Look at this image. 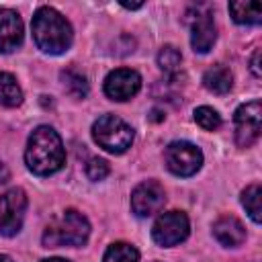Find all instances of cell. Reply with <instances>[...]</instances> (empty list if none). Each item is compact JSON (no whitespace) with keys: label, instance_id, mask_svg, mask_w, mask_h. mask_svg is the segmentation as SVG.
<instances>
[{"label":"cell","instance_id":"obj_27","mask_svg":"<svg viewBox=\"0 0 262 262\" xmlns=\"http://www.w3.org/2000/svg\"><path fill=\"white\" fill-rule=\"evenodd\" d=\"M0 262H12V258L6 256V254H0Z\"/></svg>","mask_w":262,"mask_h":262},{"label":"cell","instance_id":"obj_6","mask_svg":"<svg viewBox=\"0 0 262 262\" xmlns=\"http://www.w3.org/2000/svg\"><path fill=\"white\" fill-rule=\"evenodd\" d=\"M27 211V194L23 188H10L0 196V233L16 235L23 227Z\"/></svg>","mask_w":262,"mask_h":262},{"label":"cell","instance_id":"obj_15","mask_svg":"<svg viewBox=\"0 0 262 262\" xmlns=\"http://www.w3.org/2000/svg\"><path fill=\"white\" fill-rule=\"evenodd\" d=\"M229 12L239 25H256L262 18L260 2H229Z\"/></svg>","mask_w":262,"mask_h":262},{"label":"cell","instance_id":"obj_25","mask_svg":"<svg viewBox=\"0 0 262 262\" xmlns=\"http://www.w3.org/2000/svg\"><path fill=\"white\" fill-rule=\"evenodd\" d=\"M121 6H125V8H129V10H135V8H141L143 4H141V2H121Z\"/></svg>","mask_w":262,"mask_h":262},{"label":"cell","instance_id":"obj_20","mask_svg":"<svg viewBox=\"0 0 262 262\" xmlns=\"http://www.w3.org/2000/svg\"><path fill=\"white\" fill-rule=\"evenodd\" d=\"M180 61H182V55L174 45H164L158 53V66L166 74H176L180 68Z\"/></svg>","mask_w":262,"mask_h":262},{"label":"cell","instance_id":"obj_11","mask_svg":"<svg viewBox=\"0 0 262 262\" xmlns=\"http://www.w3.org/2000/svg\"><path fill=\"white\" fill-rule=\"evenodd\" d=\"M23 41V20L10 8H0V53L14 51Z\"/></svg>","mask_w":262,"mask_h":262},{"label":"cell","instance_id":"obj_9","mask_svg":"<svg viewBox=\"0 0 262 262\" xmlns=\"http://www.w3.org/2000/svg\"><path fill=\"white\" fill-rule=\"evenodd\" d=\"M166 203V192L156 180H145L137 184L131 192V209L139 217H147L158 213Z\"/></svg>","mask_w":262,"mask_h":262},{"label":"cell","instance_id":"obj_10","mask_svg":"<svg viewBox=\"0 0 262 262\" xmlns=\"http://www.w3.org/2000/svg\"><path fill=\"white\" fill-rule=\"evenodd\" d=\"M141 88V76L135 70L119 68L113 70L104 80V94L113 100H129Z\"/></svg>","mask_w":262,"mask_h":262},{"label":"cell","instance_id":"obj_1","mask_svg":"<svg viewBox=\"0 0 262 262\" xmlns=\"http://www.w3.org/2000/svg\"><path fill=\"white\" fill-rule=\"evenodd\" d=\"M25 162L29 170L35 172L37 176H49L57 172L66 162L63 143L57 131L51 129L49 125L37 127L29 137L25 149Z\"/></svg>","mask_w":262,"mask_h":262},{"label":"cell","instance_id":"obj_24","mask_svg":"<svg viewBox=\"0 0 262 262\" xmlns=\"http://www.w3.org/2000/svg\"><path fill=\"white\" fill-rule=\"evenodd\" d=\"M8 178H10V172H8V168H6V166L0 162V184H4Z\"/></svg>","mask_w":262,"mask_h":262},{"label":"cell","instance_id":"obj_4","mask_svg":"<svg viewBox=\"0 0 262 262\" xmlns=\"http://www.w3.org/2000/svg\"><path fill=\"white\" fill-rule=\"evenodd\" d=\"M92 137L102 149L123 154L133 141V129L115 115H102L92 125Z\"/></svg>","mask_w":262,"mask_h":262},{"label":"cell","instance_id":"obj_26","mask_svg":"<svg viewBox=\"0 0 262 262\" xmlns=\"http://www.w3.org/2000/svg\"><path fill=\"white\" fill-rule=\"evenodd\" d=\"M41 262H70V260H66V258H45Z\"/></svg>","mask_w":262,"mask_h":262},{"label":"cell","instance_id":"obj_8","mask_svg":"<svg viewBox=\"0 0 262 262\" xmlns=\"http://www.w3.org/2000/svg\"><path fill=\"white\" fill-rule=\"evenodd\" d=\"M262 129V106L260 100L242 104L235 111V143L239 147H250Z\"/></svg>","mask_w":262,"mask_h":262},{"label":"cell","instance_id":"obj_7","mask_svg":"<svg viewBox=\"0 0 262 262\" xmlns=\"http://www.w3.org/2000/svg\"><path fill=\"white\" fill-rule=\"evenodd\" d=\"M188 229H190L188 217L182 211H168V213L160 215L158 221L154 223L151 237L158 246L170 248V246L184 242L188 235Z\"/></svg>","mask_w":262,"mask_h":262},{"label":"cell","instance_id":"obj_17","mask_svg":"<svg viewBox=\"0 0 262 262\" xmlns=\"http://www.w3.org/2000/svg\"><path fill=\"white\" fill-rule=\"evenodd\" d=\"M61 82H63V88L70 96L74 98H84L88 94V82H86V76L80 74L78 70L74 68H68L61 72Z\"/></svg>","mask_w":262,"mask_h":262},{"label":"cell","instance_id":"obj_12","mask_svg":"<svg viewBox=\"0 0 262 262\" xmlns=\"http://www.w3.org/2000/svg\"><path fill=\"white\" fill-rule=\"evenodd\" d=\"M213 235L221 246L235 248L246 242V227L233 215H223L213 223Z\"/></svg>","mask_w":262,"mask_h":262},{"label":"cell","instance_id":"obj_22","mask_svg":"<svg viewBox=\"0 0 262 262\" xmlns=\"http://www.w3.org/2000/svg\"><path fill=\"white\" fill-rule=\"evenodd\" d=\"M108 172H111L108 162H104L102 158H92V160L86 164V176H88L90 180H102V178L108 176Z\"/></svg>","mask_w":262,"mask_h":262},{"label":"cell","instance_id":"obj_2","mask_svg":"<svg viewBox=\"0 0 262 262\" xmlns=\"http://www.w3.org/2000/svg\"><path fill=\"white\" fill-rule=\"evenodd\" d=\"M33 37L41 51L59 55L72 45V27L55 8L41 6L33 16Z\"/></svg>","mask_w":262,"mask_h":262},{"label":"cell","instance_id":"obj_18","mask_svg":"<svg viewBox=\"0 0 262 262\" xmlns=\"http://www.w3.org/2000/svg\"><path fill=\"white\" fill-rule=\"evenodd\" d=\"M260 199H262V188L260 184H250L244 192H242V205L246 207L248 215L252 217L254 223H260V213H262V207H260Z\"/></svg>","mask_w":262,"mask_h":262},{"label":"cell","instance_id":"obj_16","mask_svg":"<svg viewBox=\"0 0 262 262\" xmlns=\"http://www.w3.org/2000/svg\"><path fill=\"white\" fill-rule=\"evenodd\" d=\"M23 102V90L12 74L0 72V104L18 106Z\"/></svg>","mask_w":262,"mask_h":262},{"label":"cell","instance_id":"obj_19","mask_svg":"<svg viewBox=\"0 0 262 262\" xmlns=\"http://www.w3.org/2000/svg\"><path fill=\"white\" fill-rule=\"evenodd\" d=\"M102 262H139V252L131 244L117 242L104 252Z\"/></svg>","mask_w":262,"mask_h":262},{"label":"cell","instance_id":"obj_3","mask_svg":"<svg viewBox=\"0 0 262 262\" xmlns=\"http://www.w3.org/2000/svg\"><path fill=\"white\" fill-rule=\"evenodd\" d=\"M90 235V223L88 219L74 211L68 209L57 217L43 233V246L45 248H61V246H82L86 244Z\"/></svg>","mask_w":262,"mask_h":262},{"label":"cell","instance_id":"obj_14","mask_svg":"<svg viewBox=\"0 0 262 262\" xmlns=\"http://www.w3.org/2000/svg\"><path fill=\"white\" fill-rule=\"evenodd\" d=\"M203 84L213 94H227L231 90V86H233V76H231L229 68H225V66H213L211 70L205 72Z\"/></svg>","mask_w":262,"mask_h":262},{"label":"cell","instance_id":"obj_21","mask_svg":"<svg viewBox=\"0 0 262 262\" xmlns=\"http://www.w3.org/2000/svg\"><path fill=\"white\" fill-rule=\"evenodd\" d=\"M194 121L199 127H203L205 131H215L219 125H221V117L217 115L215 108L211 106H199L194 111Z\"/></svg>","mask_w":262,"mask_h":262},{"label":"cell","instance_id":"obj_23","mask_svg":"<svg viewBox=\"0 0 262 262\" xmlns=\"http://www.w3.org/2000/svg\"><path fill=\"white\" fill-rule=\"evenodd\" d=\"M258 59H260V51H256L254 57H252V72H254L256 78H260V66H258Z\"/></svg>","mask_w":262,"mask_h":262},{"label":"cell","instance_id":"obj_13","mask_svg":"<svg viewBox=\"0 0 262 262\" xmlns=\"http://www.w3.org/2000/svg\"><path fill=\"white\" fill-rule=\"evenodd\" d=\"M190 45L196 53H207L215 39H217V29L213 23L211 14H196L192 18V29H190Z\"/></svg>","mask_w":262,"mask_h":262},{"label":"cell","instance_id":"obj_5","mask_svg":"<svg viewBox=\"0 0 262 262\" xmlns=\"http://www.w3.org/2000/svg\"><path fill=\"white\" fill-rule=\"evenodd\" d=\"M166 166L176 176H192L203 164V154L188 141H172L164 151Z\"/></svg>","mask_w":262,"mask_h":262}]
</instances>
